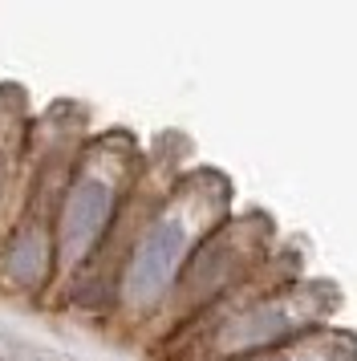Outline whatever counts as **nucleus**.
Segmentation results:
<instances>
[{
  "label": "nucleus",
  "mask_w": 357,
  "mask_h": 361,
  "mask_svg": "<svg viewBox=\"0 0 357 361\" xmlns=\"http://www.w3.org/2000/svg\"><path fill=\"white\" fill-rule=\"evenodd\" d=\"M224 207L227 183L219 175H191L187 183H178L162 212L143 228L126 260L122 305L130 312H150L167 300L191 252L224 224Z\"/></svg>",
  "instance_id": "nucleus-1"
},
{
  "label": "nucleus",
  "mask_w": 357,
  "mask_h": 361,
  "mask_svg": "<svg viewBox=\"0 0 357 361\" xmlns=\"http://www.w3.org/2000/svg\"><path fill=\"white\" fill-rule=\"evenodd\" d=\"M337 296L321 280H284L264 296L240 300L231 309H219V317L203 325L187 345L191 361H240L256 353H272L284 345L301 341L308 333L329 329V312Z\"/></svg>",
  "instance_id": "nucleus-2"
},
{
  "label": "nucleus",
  "mask_w": 357,
  "mask_h": 361,
  "mask_svg": "<svg viewBox=\"0 0 357 361\" xmlns=\"http://www.w3.org/2000/svg\"><path fill=\"white\" fill-rule=\"evenodd\" d=\"M130 183V154L118 147V138L102 142V147L81 163L73 175L69 191H65L61 224H57V240H53V256L65 268H78L90 260V252L102 244V235L110 231L118 199Z\"/></svg>",
  "instance_id": "nucleus-3"
},
{
  "label": "nucleus",
  "mask_w": 357,
  "mask_h": 361,
  "mask_svg": "<svg viewBox=\"0 0 357 361\" xmlns=\"http://www.w3.org/2000/svg\"><path fill=\"white\" fill-rule=\"evenodd\" d=\"M264 244H268V224L260 215H248L240 224H219L191 252V260L183 264V272L175 280L178 305L187 312L219 305L231 293V284H240L260 264Z\"/></svg>",
  "instance_id": "nucleus-4"
},
{
  "label": "nucleus",
  "mask_w": 357,
  "mask_h": 361,
  "mask_svg": "<svg viewBox=\"0 0 357 361\" xmlns=\"http://www.w3.org/2000/svg\"><path fill=\"white\" fill-rule=\"evenodd\" d=\"M240 361H357V341L349 333L321 329V333H308V337L284 345V349L256 353V357H240Z\"/></svg>",
  "instance_id": "nucleus-5"
}]
</instances>
